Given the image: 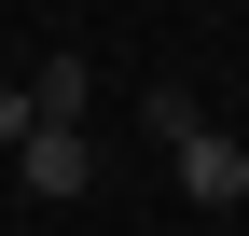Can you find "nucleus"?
<instances>
[{
  "label": "nucleus",
  "instance_id": "nucleus-1",
  "mask_svg": "<svg viewBox=\"0 0 249 236\" xmlns=\"http://www.w3.org/2000/svg\"><path fill=\"white\" fill-rule=\"evenodd\" d=\"M139 125L166 139V167H180V195H194V209H249V153L208 125L194 98H180V83H152V98H139Z\"/></svg>",
  "mask_w": 249,
  "mask_h": 236
},
{
  "label": "nucleus",
  "instance_id": "nucleus-2",
  "mask_svg": "<svg viewBox=\"0 0 249 236\" xmlns=\"http://www.w3.org/2000/svg\"><path fill=\"white\" fill-rule=\"evenodd\" d=\"M14 167H28V195H55V209H70V195H97L83 125H28V139H14Z\"/></svg>",
  "mask_w": 249,
  "mask_h": 236
},
{
  "label": "nucleus",
  "instance_id": "nucleus-3",
  "mask_svg": "<svg viewBox=\"0 0 249 236\" xmlns=\"http://www.w3.org/2000/svg\"><path fill=\"white\" fill-rule=\"evenodd\" d=\"M83 98H97V70H83V56L55 42L42 70H28V111H42V125H83Z\"/></svg>",
  "mask_w": 249,
  "mask_h": 236
},
{
  "label": "nucleus",
  "instance_id": "nucleus-4",
  "mask_svg": "<svg viewBox=\"0 0 249 236\" xmlns=\"http://www.w3.org/2000/svg\"><path fill=\"white\" fill-rule=\"evenodd\" d=\"M28 125H42V111H28V83H0V153H14Z\"/></svg>",
  "mask_w": 249,
  "mask_h": 236
}]
</instances>
